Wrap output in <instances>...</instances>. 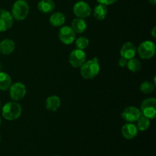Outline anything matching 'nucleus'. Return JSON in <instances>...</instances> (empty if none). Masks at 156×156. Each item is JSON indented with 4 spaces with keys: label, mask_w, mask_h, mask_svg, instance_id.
<instances>
[{
    "label": "nucleus",
    "mask_w": 156,
    "mask_h": 156,
    "mask_svg": "<svg viewBox=\"0 0 156 156\" xmlns=\"http://www.w3.org/2000/svg\"><path fill=\"white\" fill-rule=\"evenodd\" d=\"M2 63L0 62V72H2Z\"/></svg>",
    "instance_id": "obj_29"
},
{
    "label": "nucleus",
    "mask_w": 156,
    "mask_h": 156,
    "mask_svg": "<svg viewBox=\"0 0 156 156\" xmlns=\"http://www.w3.org/2000/svg\"><path fill=\"white\" fill-rule=\"evenodd\" d=\"M55 156H59V155H55Z\"/></svg>",
    "instance_id": "obj_35"
},
{
    "label": "nucleus",
    "mask_w": 156,
    "mask_h": 156,
    "mask_svg": "<svg viewBox=\"0 0 156 156\" xmlns=\"http://www.w3.org/2000/svg\"><path fill=\"white\" fill-rule=\"evenodd\" d=\"M141 114L150 120L156 117V99L154 98H146L142 102L140 108Z\"/></svg>",
    "instance_id": "obj_4"
},
{
    "label": "nucleus",
    "mask_w": 156,
    "mask_h": 156,
    "mask_svg": "<svg viewBox=\"0 0 156 156\" xmlns=\"http://www.w3.org/2000/svg\"><path fill=\"white\" fill-rule=\"evenodd\" d=\"M13 18L9 11L0 9V31H6L13 24Z\"/></svg>",
    "instance_id": "obj_11"
},
{
    "label": "nucleus",
    "mask_w": 156,
    "mask_h": 156,
    "mask_svg": "<svg viewBox=\"0 0 156 156\" xmlns=\"http://www.w3.org/2000/svg\"><path fill=\"white\" fill-rule=\"evenodd\" d=\"M139 56L143 59H149L154 56L155 53V43L150 41H143L140 44L137 49Z\"/></svg>",
    "instance_id": "obj_5"
},
{
    "label": "nucleus",
    "mask_w": 156,
    "mask_h": 156,
    "mask_svg": "<svg viewBox=\"0 0 156 156\" xmlns=\"http://www.w3.org/2000/svg\"><path fill=\"white\" fill-rule=\"evenodd\" d=\"M15 49V44L12 40L4 39L0 42V53L3 55H10Z\"/></svg>",
    "instance_id": "obj_14"
},
{
    "label": "nucleus",
    "mask_w": 156,
    "mask_h": 156,
    "mask_svg": "<svg viewBox=\"0 0 156 156\" xmlns=\"http://www.w3.org/2000/svg\"><path fill=\"white\" fill-rule=\"evenodd\" d=\"M127 61H128V59H125V58H123V57H121L118 60L119 66H120V67L126 66V64H127Z\"/></svg>",
    "instance_id": "obj_26"
},
{
    "label": "nucleus",
    "mask_w": 156,
    "mask_h": 156,
    "mask_svg": "<svg viewBox=\"0 0 156 156\" xmlns=\"http://www.w3.org/2000/svg\"><path fill=\"white\" fill-rule=\"evenodd\" d=\"M121 133L123 136L126 140H133L138 134V129L133 123H127L122 126Z\"/></svg>",
    "instance_id": "obj_13"
},
{
    "label": "nucleus",
    "mask_w": 156,
    "mask_h": 156,
    "mask_svg": "<svg viewBox=\"0 0 156 156\" xmlns=\"http://www.w3.org/2000/svg\"><path fill=\"white\" fill-rule=\"evenodd\" d=\"M12 84V81L11 76L5 72H0V90H9Z\"/></svg>",
    "instance_id": "obj_19"
},
{
    "label": "nucleus",
    "mask_w": 156,
    "mask_h": 156,
    "mask_svg": "<svg viewBox=\"0 0 156 156\" xmlns=\"http://www.w3.org/2000/svg\"><path fill=\"white\" fill-rule=\"evenodd\" d=\"M99 4L105 5H110L115 3L117 0H97Z\"/></svg>",
    "instance_id": "obj_25"
},
{
    "label": "nucleus",
    "mask_w": 156,
    "mask_h": 156,
    "mask_svg": "<svg viewBox=\"0 0 156 156\" xmlns=\"http://www.w3.org/2000/svg\"><path fill=\"white\" fill-rule=\"evenodd\" d=\"M155 89V84L152 83L149 81H145L140 85V91L144 94H149L152 93Z\"/></svg>",
    "instance_id": "obj_23"
},
{
    "label": "nucleus",
    "mask_w": 156,
    "mask_h": 156,
    "mask_svg": "<svg viewBox=\"0 0 156 156\" xmlns=\"http://www.w3.org/2000/svg\"><path fill=\"white\" fill-rule=\"evenodd\" d=\"M29 5L26 1L18 0L14 3L12 9V15L16 21H23L29 14Z\"/></svg>",
    "instance_id": "obj_3"
},
{
    "label": "nucleus",
    "mask_w": 156,
    "mask_h": 156,
    "mask_svg": "<svg viewBox=\"0 0 156 156\" xmlns=\"http://www.w3.org/2000/svg\"><path fill=\"white\" fill-rule=\"evenodd\" d=\"M73 12L77 18H86L91 15V9L87 2L79 1L77 2L73 6Z\"/></svg>",
    "instance_id": "obj_10"
},
{
    "label": "nucleus",
    "mask_w": 156,
    "mask_h": 156,
    "mask_svg": "<svg viewBox=\"0 0 156 156\" xmlns=\"http://www.w3.org/2000/svg\"><path fill=\"white\" fill-rule=\"evenodd\" d=\"M86 61V54L83 50L76 49L70 53L69 62L74 68H80L82 64Z\"/></svg>",
    "instance_id": "obj_6"
},
{
    "label": "nucleus",
    "mask_w": 156,
    "mask_h": 156,
    "mask_svg": "<svg viewBox=\"0 0 156 156\" xmlns=\"http://www.w3.org/2000/svg\"><path fill=\"white\" fill-rule=\"evenodd\" d=\"M137 53V49L136 46L131 42H126L122 46L120 49V56L121 57L125 58L126 59H130L134 58Z\"/></svg>",
    "instance_id": "obj_12"
},
{
    "label": "nucleus",
    "mask_w": 156,
    "mask_h": 156,
    "mask_svg": "<svg viewBox=\"0 0 156 156\" xmlns=\"http://www.w3.org/2000/svg\"><path fill=\"white\" fill-rule=\"evenodd\" d=\"M0 142H1V136H0Z\"/></svg>",
    "instance_id": "obj_32"
},
{
    "label": "nucleus",
    "mask_w": 156,
    "mask_h": 156,
    "mask_svg": "<svg viewBox=\"0 0 156 156\" xmlns=\"http://www.w3.org/2000/svg\"><path fill=\"white\" fill-rule=\"evenodd\" d=\"M155 30H156V27H153V29H152V37H153L154 38H155V37H156Z\"/></svg>",
    "instance_id": "obj_27"
},
{
    "label": "nucleus",
    "mask_w": 156,
    "mask_h": 156,
    "mask_svg": "<svg viewBox=\"0 0 156 156\" xmlns=\"http://www.w3.org/2000/svg\"><path fill=\"white\" fill-rule=\"evenodd\" d=\"M100 64L97 57L85 61L80 67L81 76L85 79H92L100 73Z\"/></svg>",
    "instance_id": "obj_1"
},
{
    "label": "nucleus",
    "mask_w": 156,
    "mask_h": 156,
    "mask_svg": "<svg viewBox=\"0 0 156 156\" xmlns=\"http://www.w3.org/2000/svg\"><path fill=\"white\" fill-rule=\"evenodd\" d=\"M126 66L129 71L133 72V73H136L141 69V62L137 59L133 58V59H128Z\"/></svg>",
    "instance_id": "obj_22"
},
{
    "label": "nucleus",
    "mask_w": 156,
    "mask_h": 156,
    "mask_svg": "<svg viewBox=\"0 0 156 156\" xmlns=\"http://www.w3.org/2000/svg\"><path fill=\"white\" fill-rule=\"evenodd\" d=\"M149 2L151 3V4L153 5H155L156 4V0H149Z\"/></svg>",
    "instance_id": "obj_28"
},
{
    "label": "nucleus",
    "mask_w": 156,
    "mask_h": 156,
    "mask_svg": "<svg viewBox=\"0 0 156 156\" xmlns=\"http://www.w3.org/2000/svg\"><path fill=\"white\" fill-rule=\"evenodd\" d=\"M37 8L43 13H51L55 9V3L53 0H41L38 2Z\"/></svg>",
    "instance_id": "obj_16"
},
{
    "label": "nucleus",
    "mask_w": 156,
    "mask_h": 156,
    "mask_svg": "<svg viewBox=\"0 0 156 156\" xmlns=\"http://www.w3.org/2000/svg\"><path fill=\"white\" fill-rule=\"evenodd\" d=\"M50 23L53 27H60L66 21V16L62 12H54L50 17Z\"/></svg>",
    "instance_id": "obj_17"
},
{
    "label": "nucleus",
    "mask_w": 156,
    "mask_h": 156,
    "mask_svg": "<svg viewBox=\"0 0 156 156\" xmlns=\"http://www.w3.org/2000/svg\"><path fill=\"white\" fill-rule=\"evenodd\" d=\"M75 41H76V47L79 50H84L85 48H87V47L89 44V40L85 37H79V38L75 40Z\"/></svg>",
    "instance_id": "obj_24"
},
{
    "label": "nucleus",
    "mask_w": 156,
    "mask_h": 156,
    "mask_svg": "<svg viewBox=\"0 0 156 156\" xmlns=\"http://www.w3.org/2000/svg\"><path fill=\"white\" fill-rule=\"evenodd\" d=\"M0 108H1V102H0Z\"/></svg>",
    "instance_id": "obj_31"
},
{
    "label": "nucleus",
    "mask_w": 156,
    "mask_h": 156,
    "mask_svg": "<svg viewBox=\"0 0 156 156\" xmlns=\"http://www.w3.org/2000/svg\"><path fill=\"white\" fill-rule=\"evenodd\" d=\"M108 15V8L107 5L102 4H98L94 9V16L96 19L101 21L106 18Z\"/></svg>",
    "instance_id": "obj_20"
},
{
    "label": "nucleus",
    "mask_w": 156,
    "mask_h": 156,
    "mask_svg": "<svg viewBox=\"0 0 156 156\" xmlns=\"http://www.w3.org/2000/svg\"><path fill=\"white\" fill-rule=\"evenodd\" d=\"M142 116L141 111L139 108L134 106H129L125 108L121 114L122 118L127 123H134L138 120Z\"/></svg>",
    "instance_id": "obj_9"
},
{
    "label": "nucleus",
    "mask_w": 156,
    "mask_h": 156,
    "mask_svg": "<svg viewBox=\"0 0 156 156\" xmlns=\"http://www.w3.org/2000/svg\"><path fill=\"white\" fill-rule=\"evenodd\" d=\"M71 27L74 30L75 33L82 34L85 31L87 28V24L84 18H76L72 22Z\"/></svg>",
    "instance_id": "obj_18"
},
{
    "label": "nucleus",
    "mask_w": 156,
    "mask_h": 156,
    "mask_svg": "<svg viewBox=\"0 0 156 156\" xmlns=\"http://www.w3.org/2000/svg\"><path fill=\"white\" fill-rule=\"evenodd\" d=\"M2 123V119H1V117H0V125H1Z\"/></svg>",
    "instance_id": "obj_30"
},
{
    "label": "nucleus",
    "mask_w": 156,
    "mask_h": 156,
    "mask_svg": "<svg viewBox=\"0 0 156 156\" xmlns=\"http://www.w3.org/2000/svg\"><path fill=\"white\" fill-rule=\"evenodd\" d=\"M21 112H22L21 106L16 101L8 102L2 107V117L5 120L10 121L19 118L20 116L21 115Z\"/></svg>",
    "instance_id": "obj_2"
},
{
    "label": "nucleus",
    "mask_w": 156,
    "mask_h": 156,
    "mask_svg": "<svg viewBox=\"0 0 156 156\" xmlns=\"http://www.w3.org/2000/svg\"><path fill=\"white\" fill-rule=\"evenodd\" d=\"M9 94L14 101H18L24 98L26 94V87L21 82H15L9 88Z\"/></svg>",
    "instance_id": "obj_7"
},
{
    "label": "nucleus",
    "mask_w": 156,
    "mask_h": 156,
    "mask_svg": "<svg viewBox=\"0 0 156 156\" xmlns=\"http://www.w3.org/2000/svg\"><path fill=\"white\" fill-rule=\"evenodd\" d=\"M59 39L62 44L69 45L76 40V33L69 26H63L59 30Z\"/></svg>",
    "instance_id": "obj_8"
},
{
    "label": "nucleus",
    "mask_w": 156,
    "mask_h": 156,
    "mask_svg": "<svg viewBox=\"0 0 156 156\" xmlns=\"http://www.w3.org/2000/svg\"><path fill=\"white\" fill-rule=\"evenodd\" d=\"M123 156H127V155H123Z\"/></svg>",
    "instance_id": "obj_34"
},
{
    "label": "nucleus",
    "mask_w": 156,
    "mask_h": 156,
    "mask_svg": "<svg viewBox=\"0 0 156 156\" xmlns=\"http://www.w3.org/2000/svg\"><path fill=\"white\" fill-rule=\"evenodd\" d=\"M23 1H27V0H23Z\"/></svg>",
    "instance_id": "obj_33"
},
{
    "label": "nucleus",
    "mask_w": 156,
    "mask_h": 156,
    "mask_svg": "<svg viewBox=\"0 0 156 156\" xmlns=\"http://www.w3.org/2000/svg\"><path fill=\"white\" fill-rule=\"evenodd\" d=\"M136 127L140 131H146L150 126V119L142 115L137 120Z\"/></svg>",
    "instance_id": "obj_21"
},
{
    "label": "nucleus",
    "mask_w": 156,
    "mask_h": 156,
    "mask_svg": "<svg viewBox=\"0 0 156 156\" xmlns=\"http://www.w3.org/2000/svg\"><path fill=\"white\" fill-rule=\"evenodd\" d=\"M61 105V101L58 96H49L46 100V108L50 111H56L59 108Z\"/></svg>",
    "instance_id": "obj_15"
}]
</instances>
